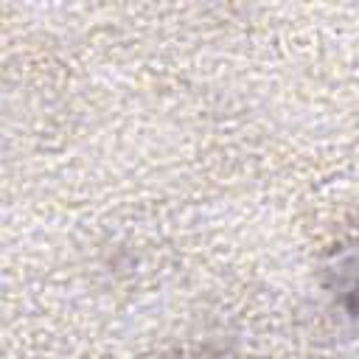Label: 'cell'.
Listing matches in <instances>:
<instances>
[{
    "instance_id": "cell-1",
    "label": "cell",
    "mask_w": 359,
    "mask_h": 359,
    "mask_svg": "<svg viewBox=\"0 0 359 359\" xmlns=\"http://www.w3.org/2000/svg\"><path fill=\"white\" fill-rule=\"evenodd\" d=\"M325 286L348 314L359 317V227L331 250L325 261Z\"/></svg>"
}]
</instances>
